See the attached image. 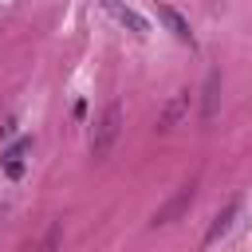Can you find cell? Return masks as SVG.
Listing matches in <instances>:
<instances>
[{"label":"cell","mask_w":252,"mask_h":252,"mask_svg":"<svg viewBox=\"0 0 252 252\" xmlns=\"http://www.w3.org/2000/svg\"><path fill=\"white\" fill-rule=\"evenodd\" d=\"M118 134H122V102H118V98H110V102L102 106L98 122H94L91 154H94V158H106V154H110V146L118 142Z\"/></svg>","instance_id":"obj_1"},{"label":"cell","mask_w":252,"mask_h":252,"mask_svg":"<svg viewBox=\"0 0 252 252\" xmlns=\"http://www.w3.org/2000/svg\"><path fill=\"white\" fill-rule=\"evenodd\" d=\"M236 217H240V201H228V205L213 217V224H209V232H205V248H209V244H217V240L232 228V220H236Z\"/></svg>","instance_id":"obj_5"},{"label":"cell","mask_w":252,"mask_h":252,"mask_svg":"<svg viewBox=\"0 0 252 252\" xmlns=\"http://www.w3.org/2000/svg\"><path fill=\"white\" fill-rule=\"evenodd\" d=\"M154 8H158V20L173 32V39H181V43H189V47H193V28H189V20H185L173 4H165V0H158Z\"/></svg>","instance_id":"obj_2"},{"label":"cell","mask_w":252,"mask_h":252,"mask_svg":"<svg viewBox=\"0 0 252 252\" xmlns=\"http://www.w3.org/2000/svg\"><path fill=\"white\" fill-rule=\"evenodd\" d=\"M32 142H16L8 154H4V173L16 181V177H24V150H28Z\"/></svg>","instance_id":"obj_7"},{"label":"cell","mask_w":252,"mask_h":252,"mask_svg":"<svg viewBox=\"0 0 252 252\" xmlns=\"http://www.w3.org/2000/svg\"><path fill=\"white\" fill-rule=\"evenodd\" d=\"M189 201H193V185H181V189H177V197H173L165 209H158V213H154V224H165V220H173V217H177V213H181Z\"/></svg>","instance_id":"obj_6"},{"label":"cell","mask_w":252,"mask_h":252,"mask_svg":"<svg viewBox=\"0 0 252 252\" xmlns=\"http://www.w3.org/2000/svg\"><path fill=\"white\" fill-rule=\"evenodd\" d=\"M217 94H220V75L209 71V83H205V118L217 114Z\"/></svg>","instance_id":"obj_8"},{"label":"cell","mask_w":252,"mask_h":252,"mask_svg":"<svg viewBox=\"0 0 252 252\" xmlns=\"http://www.w3.org/2000/svg\"><path fill=\"white\" fill-rule=\"evenodd\" d=\"M98 4H102V8H106V12H110L118 24H122V28H130L134 35H146V32H150V28H146V20H142V16H138V12H134L126 0H98Z\"/></svg>","instance_id":"obj_3"},{"label":"cell","mask_w":252,"mask_h":252,"mask_svg":"<svg viewBox=\"0 0 252 252\" xmlns=\"http://www.w3.org/2000/svg\"><path fill=\"white\" fill-rule=\"evenodd\" d=\"M185 114H189V91H177V94L165 102V110L158 114V130H173Z\"/></svg>","instance_id":"obj_4"}]
</instances>
